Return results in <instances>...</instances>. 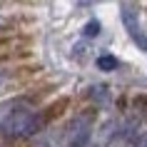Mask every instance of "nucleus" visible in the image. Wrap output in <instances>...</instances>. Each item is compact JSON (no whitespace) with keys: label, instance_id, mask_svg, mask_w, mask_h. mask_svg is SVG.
<instances>
[{"label":"nucleus","instance_id":"1","mask_svg":"<svg viewBox=\"0 0 147 147\" xmlns=\"http://www.w3.org/2000/svg\"><path fill=\"white\" fill-rule=\"evenodd\" d=\"M40 125H42V120L35 112H30V110H13L0 122V132L5 137H25V135H32Z\"/></svg>","mask_w":147,"mask_h":147},{"label":"nucleus","instance_id":"2","mask_svg":"<svg viewBox=\"0 0 147 147\" xmlns=\"http://www.w3.org/2000/svg\"><path fill=\"white\" fill-rule=\"evenodd\" d=\"M90 135H92V117L80 115L70 127V147H85L90 142Z\"/></svg>","mask_w":147,"mask_h":147},{"label":"nucleus","instance_id":"3","mask_svg":"<svg viewBox=\"0 0 147 147\" xmlns=\"http://www.w3.org/2000/svg\"><path fill=\"white\" fill-rule=\"evenodd\" d=\"M122 20H125V25H127L130 35H132L135 40H137L140 50H145V35H142V30H140L137 20H132V10H130V8H122Z\"/></svg>","mask_w":147,"mask_h":147},{"label":"nucleus","instance_id":"4","mask_svg":"<svg viewBox=\"0 0 147 147\" xmlns=\"http://www.w3.org/2000/svg\"><path fill=\"white\" fill-rule=\"evenodd\" d=\"M97 65H100L102 70H112V67L117 65V62H115V57H110V55H105V57H100V60H97Z\"/></svg>","mask_w":147,"mask_h":147},{"label":"nucleus","instance_id":"5","mask_svg":"<svg viewBox=\"0 0 147 147\" xmlns=\"http://www.w3.org/2000/svg\"><path fill=\"white\" fill-rule=\"evenodd\" d=\"M97 30H100V25H97V23H87V28H85V32H87V35H92V32L97 35Z\"/></svg>","mask_w":147,"mask_h":147}]
</instances>
